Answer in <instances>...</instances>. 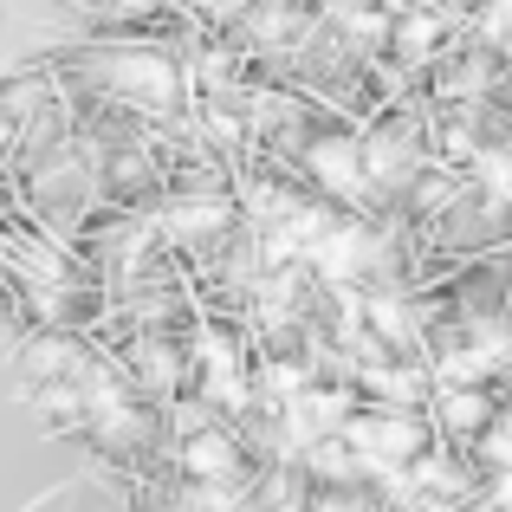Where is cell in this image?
<instances>
[{
	"instance_id": "obj_1",
	"label": "cell",
	"mask_w": 512,
	"mask_h": 512,
	"mask_svg": "<svg viewBox=\"0 0 512 512\" xmlns=\"http://www.w3.org/2000/svg\"><path fill=\"white\" fill-rule=\"evenodd\" d=\"M98 85L111 91L117 104L143 111V117H175V111H182V98H188L182 59H169V52H156V46L98 52Z\"/></svg>"
},
{
	"instance_id": "obj_2",
	"label": "cell",
	"mask_w": 512,
	"mask_h": 512,
	"mask_svg": "<svg viewBox=\"0 0 512 512\" xmlns=\"http://www.w3.org/2000/svg\"><path fill=\"white\" fill-rule=\"evenodd\" d=\"M188 370L201 376V396H208V409H247V396L260 389V383H253L247 350H240V338H234L227 325H201Z\"/></svg>"
},
{
	"instance_id": "obj_3",
	"label": "cell",
	"mask_w": 512,
	"mask_h": 512,
	"mask_svg": "<svg viewBox=\"0 0 512 512\" xmlns=\"http://www.w3.org/2000/svg\"><path fill=\"white\" fill-rule=\"evenodd\" d=\"M234 227V201L221 195V188H195V195H169L163 201V214H156V234L169 240V247H182V253H201V247H214V240Z\"/></svg>"
},
{
	"instance_id": "obj_4",
	"label": "cell",
	"mask_w": 512,
	"mask_h": 512,
	"mask_svg": "<svg viewBox=\"0 0 512 512\" xmlns=\"http://www.w3.org/2000/svg\"><path fill=\"white\" fill-rule=\"evenodd\" d=\"M376 260H383V240H376L370 227H357V221H331L325 234L312 240V253H305V266H312L325 286H357Z\"/></svg>"
},
{
	"instance_id": "obj_5",
	"label": "cell",
	"mask_w": 512,
	"mask_h": 512,
	"mask_svg": "<svg viewBox=\"0 0 512 512\" xmlns=\"http://www.w3.org/2000/svg\"><path fill=\"white\" fill-rule=\"evenodd\" d=\"M305 175H312L331 201H363V188H370L363 137H312L305 143Z\"/></svg>"
},
{
	"instance_id": "obj_6",
	"label": "cell",
	"mask_w": 512,
	"mask_h": 512,
	"mask_svg": "<svg viewBox=\"0 0 512 512\" xmlns=\"http://www.w3.org/2000/svg\"><path fill=\"white\" fill-rule=\"evenodd\" d=\"M175 461H182L188 480H208V487H240V474H247V454L221 422H188Z\"/></svg>"
},
{
	"instance_id": "obj_7",
	"label": "cell",
	"mask_w": 512,
	"mask_h": 512,
	"mask_svg": "<svg viewBox=\"0 0 512 512\" xmlns=\"http://www.w3.org/2000/svg\"><path fill=\"white\" fill-rule=\"evenodd\" d=\"M363 156H370V182L396 188L422 169V130H415L409 117H389V124H376L370 137H363Z\"/></svg>"
},
{
	"instance_id": "obj_8",
	"label": "cell",
	"mask_w": 512,
	"mask_h": 512,
	"mask_svg": "<svg viewBox=\"0 0 512 512\" xmlns=\"http://www.w3.org/2000/svg\"><path fill=\"white\" fill-rule=\"evenodd\" d=\"M493 396H487V383H441V396H435V415L428 422L441 428L448 441H480L493 428Z\"/></svg>"
},
{
	"instance_id": "obj_9",
	"label": "cell",
	"mask_w": 512,
	"mask_h": 512,
	"mask_svg": "<svg viewBox=\"0 0 512 512\" xmlns=\"http://www.w3.org/2000/svg\"><path fill=\"white\" fill-rule=\"evenodd\" d=\"M124 370H130V383H137L143 396H169V389L182 383L188 357H182L169 338H150V331H143V338L130 344V363H124Z\"/></svg>"
},
{
	"instance_id": "obj_10",
	"label": "cell",
	"mask_w": 512,
	"mask_h": 512,
	"mask_svg": "<svg viewBox=\"0 0 512 512\" xmlns=\"http://www.w3.org/2000/svg\"><path fill=\"white\" fill-rule=\"evenodd\" d=\"M441 39H448V20H441L435 7H422V0H415V7H402L396 26H389V52H396V59H409V65H428L441 52Z\"/></svg>"
},
{
	"instance_id": "obj_11",
	"label": "cell",
	"mask_w": 512,
	"mask_h": 512,
	"mask_svg": "<svg viewBox=\"0 0 512 512\" xmlns=\"http://www.w3.org/2000/svg\"><path fill=\"white\" fill-rule=\"evenodd\" d=\"M201 13H208V20H247L253 7H260V0H195Z\"/></svg>"
}]
</instances>
